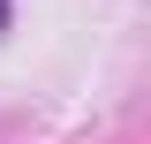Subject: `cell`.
I'll return each instance as SVG.
<instances>
[{
	"label": "cell",
	"mask_w": 151,
	"mask_h": 144,
	"mask_svg": "<svg viewBox=\"0 0 151 144\" xmlns=\"http://www.w3.org/2000/svg\"><path fill=\"white\" fill-rule=\"evenodd\" d=\"M0 38H8V0H0Z\"/></svg>",
	"instance_id": "1"
}]
</instances>
